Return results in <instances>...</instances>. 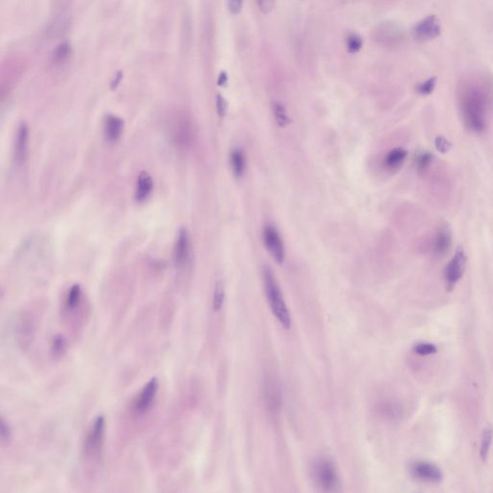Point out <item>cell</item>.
Masks as SVG:
<instances>
[{
	"instance_id": "6da1fadb",
	"label": "cell",
	"mask_w": 493,
	"mask_h": 493,
	"mask_svg": "<svg viewBox=\"0 0 493 493\" xmlns=\"http://www.w3.org/2000/svg\"><path fill=\"white\" fill-rule=\"evenodd\" d=\"M458 102L465 127L482 134L487 127L493 105V84L485 76L463 78L458 88Z\"/></svg>"
},
{
	"instance_id": "8992f818",
	"label": "cell",
	"mask_w": 493,
	"mask_h": 493,
	"mask_svg": "<svg viewBox=\"0 0 493 493\" xmlns=\"http://www.w3.org/2000/svg\"><path fill=\"white\" fill-rule=\"evenodd\" d=\"M159 389V381L154 377L145 384L144 388L137 394L132 404V411L136 416H144L150 413L156 400L157 392Z\"/></svg>"
},
{
	"instance_id": "603a6c76",
	"label": "cell",
	"mask_w": 493,
	"mask_h": 493,
	"mask_svg": "<svg viewBox=\"0 0 493 493\" xmlns=\"http://www.w3.org/2000/svg\"><path fill=\"white\" fill-rule=\"evenodd\" d=\"M492 442L493 428L492 426H487V427L485 428L484 431H483L482 438H481L480 457L481 460L484 463L487 462V458H489Z\"/></svg>"
},
{
	"instance_id": "d590c367",
	"label": "cell",
	"mask_w": 493,
	"mask_h": 493,
	"mask_svg": "<svg viewBox=\"0 0 493 493\" xmlns=\"http://www.w3.org/2000/svg\"><path fill=\"white\" fill-rule=\"evenodd\" d=\"M226 80H228V78H226L225 73H222V75H220V78H219V85H225Z\"/></svg>"
},
{
	"instance_id": "7c38bea8",
	"label": "cell",
	"mask_w": 493,
	"mask_h": 493,
	"mask_svg": "<svg viewBox=\"0 0 493 493\" xmlns=\"http://www.w3.org/2000/svg\"><path fill=\"white\" fill-rule=\"evenodd\" d=\"M37 325L36 312H22L18 323V339L22 348L30 346L35 337Z\"/></svg>"
},
{
	"instance_id": "ac0fdd59",
	"label": "cell",
	"mask_w": 493,
	"mask_h": 493,
	"mask_svg": "<svg viewBox=\"0 0 493 493\" xmlns=\"http://www.w3.org/2000/svg\"><path fill=\"white\" fill-rule=\"evenodd\" d=\"M154 189V181L147 172H143L140 174L137 179L136 191H135V199L139 203L145 201L149 198Z\"/></svg>"
},
{
	"instance_id": "9c48e42d",
	"label": "cell",
	"mask_w": 493,
	"mask_h": 493,
	"mask_svg": "<svg viewBox=\"0 0 493 493\" xmlns=\"http://www.w3.org/2000/svg\"><path fill=\"white\" fill-rule=\"evenodd\" d=\"M453 234L449 226H440L431 236L429 243V253L431 258L441 260L447 255L452 247Z\"/></svg>"
},
{
	"instance_id": "e575fe53",
	"label": "cell",
	"mask_w": 493,
	"mask_h": 493,
	"mask_svg": "<svg viewBox=\"0 0 493 493\" xmlns=\"http://www.w3.org/2000/svg\"><path fill=\"white\" fill-rule=\"evenodd\" d=\"M226 108H228V105H226L225 98L222 96H218L217 97V111H218L219 116L224 117L226 113Z\"/></svg>"
},
{
	"instance_id": "e0dca14e",
	"label": "cell",
	"mask_w": 493,
	"mask_h": 493,
	"mask_svg": "<svg viewBox=\"0 0 493 493\" xmlns=\"http://www.w3.org/2000/svg\"><path fill=\"white\" fill-rule=\"evenodd\" d=\"M125 123L117 116L109 115L105 120V134L108 142L116 143L122 136Z\"/></svg>"
},
{
	"instance_id": "7402d4cb",
	"label": "cell",
	"mask_w": 493,
	"mask_h": 493,
	"mask_svg": "<svg viewBox=\"0 0 493 493\" xmlns=\"http://www.w3.org/2000/svg\"><path fill=\"white\" fill-rule=\"evenodd\" d=\"M71 49L68 43L59 44L51 54V62L54 66L64 65L70 59Z\"/></svg>"
},
{
	"instance_id": "d6986e66",
	"label": "cell",
	"mask_w": 493,
	"mask_h": 493,
	"mask_svg": "<svg viewBox=\"0 0 493 493\" xmlns=\"http://www.w3.org/2000/svg\"><path fill=\"white\" fill-rule=\"evenodd\" d=\"M83 298V291L81 288L80 285H73V287L69 289L68 293H66L65 305H64V308L66 313L75 312L78 307H80L81 303H82Z\"/></svg>"
},
{
	"instance_id": "5bb4252c",
	"label": "cell",
	"mask_w": 493,
	"mask_h": 493,
	"mask_svg": "<svg viewBox=\"0 0 493 493\" xmlns=\"http://www.w3.org/2000/svg\"><path fill=\"white\" fill-rule=\"evenodd\" d=\"M376 38L377 41L384 46L393 48V46H399L403 42L404 31L398 24H394V22H386V24H382L377 30Z\"/></svg>"
},
{
	"instance_id": "9a60e30c",
	"label": "cell",
	"mask_w": 493,
	"mask_h": 493,
	"mask_svg": "<svg viewBox=\"0 0 493 493\" xmlns=\"http://www.w3.org/2000/svg\"><path fill=\"white\" fill-rule=\"evenodd\" d=\"M190 258V238L186 228H181L177 234L174 248V265L183 268L188 263Z\"/></svg>"
},
{
	"instance_id": "4fadbf2b",
	"label": "cell",
	"mask_w": 493,
	"mask_h": 493,
	"mask_svg": "<svg viewBox=\"0 0 493 493\" xmlns=\"http://www.w3.org/2000/svg\"><path fill=\"white\" fill-rule=\"evenodd\" d=\"M29 128L26 123H21L17 130L14 144L15 163L21 167L28 157Z\"/></svg>"
},
{
	"instance_id": "484cf974",
	"label": "cell",
	"mask_w": 493,
	"mask_h": 493,
	"mask_svg": "<svg viewBox=\"0 0 493 493\" xmlns=\"http://www.w3.org/2000/svg\"><path fill=\"white\" fill-rule=\"evenodd\" d=\"M273 114L278 127H285L290 123V118L285 106L280 102L273 103Z\"/></svg>"
},
{
	"instance_id": "52a82bcc",
	"label": "cell",
	"mask_w": 493,
	"mask_h": 493,
	"mask_svg": "<svg viewBox=\"0 0 493 493\" xmlns=\"http://www.w3.org/2000/svg\"><path fill=\"white\" fill-rule=\"evenodd\" d=\"M467 255H465L463 246H458L455 253H454L453 258L446 265L445 273H443L446 289L449 292L453 291L458 283L462 280L465 267H467Z\"/></svg>"
},
{
	"instance_id": "7a4b0ae2",
	"label": "cell",
	"mask_w": 493,
	"mask_h": 493,
	"mask_svg": "<svg viewBox=\"0 0 493 493\" xmlns=\"http://www.w3.org/2000/svg\"><path fill=\"white\" fill-rule=\"evenodd\" d=\"M263 283H265L266 298L274 316L277 318L283 329L290 330L292 320H291L289 310L285 304L282 290L278 287L275 276L269 267L263 269Z\"/></svg>"
},
{
	"instance_id": "1f68e13d",
	"label": "cell",
	"mask_w": 493,
	"mask_h": 493,
	"mask_svg": "<svg viewBox=\"0 0 493 493\" xmlns=\"http://www.w3.org/2000/svg\"><path fill=\"white\" fill-rule=\"evenodd\" d=\"M435 145L436 150L441 154H447L451 149H452V144L450 141H448L445 136H438L435 139Z\"/></svg>"
},
{
	"instance_id": "5b68a950",
	"label": "cell",
	"mask_w": 493,
	"mask_h": 493,
	"mask_svg": "<svg viewBox=\"0 0 493 493\" xmlns=\"http://www.w3.org/2000/svg\"><path fill=\"white\" fill-rule=\"evenodd\" d=\"M170 130L172 141L179 147L187 149L193 144L196 130L194 123L188 115L184 113H177L174 115L170 125Z\"/></svg>"
},
{
	"instance_id": "3957f363",
	"label": "cell",
	"mask_w": 493,
	"mask_h": 493,
	"mask_svg": "<svg viewBox=\"0 0 493 493\" xmlns=\"http://www.w3.org/2000/svg\"><path fill=\"white\" fill-rule=\"evenodd\" d=\"M106 419L103 414L95 418L84 440L82 452L89 463L98 462L105 447Z\"/></svg>"
},
{
	"instance_id": "30bf717a",
	"label": "cell",
	"mask_w": 493,
	"mask_h": 493,
	"mask_svg": "<svg viewBox=\"0 0 493 493\" xmlns=\"http://www.w3.org/2000/svg\"><path fill=\"white\" fill-rule=\"evenodd\" d=\"M441 26L440 19L433 15L427 16L426 18L416 22L413 28V36L416 41L425 43L431 40H435L440 35Z\"/></svg>"
},
{
	"instance_id": "277c9868",
	"label": "cell",
	"mask_w": 493,
	"mask_h": 493,
	"mask_svg": "<svg viewBox=\"0 0 493 493\" xmlns=\"http://www.w3.org/2000/svg\"><path fill=\"white\" fill-rule=\"evenodd\" d=\"M312 478L315 485L321 492H334L339 490V473L330 458H320L313 463Z\"/></svg>"
},
{
	"instance_id": "ba28073f",
	"label": "cell",
	"mask_w": 493,
	"mask_h": 493,
	"mask_svg": "<svg viewBox=\"0 0 493 493\" xmlns=\"http://www.w3.org/2000/svg\"><path fill=\"white\" fill-rule=\"evenodd\" d=\"M411 477L419 482L429 483V484H440L445 479V475L438 465L428 462L411 463L409 467Z\"/></svg>"
},
{
	"instance_id": "cb8c5ba5",
	"label": "cell",
	"mask_w": 493,
	"mask_h": 493,
	"mask_svg": "<svg viewBox=\"0 0 493 493\" xmlns=\"http://www.w3.org/2000/svg\"><path fill=\"white\" fill-rule=\"evenodd\" d=\"M433 159H435V156L428 150L418 152L415 159H414V165H415L418 172H420V174H424V172L429 171L433 163Z\"/></svg>"
},
{
	"instance_id": "83f0119b",
	"label": "cell",
	"mask_w": 493,
	"mask_h": 493,
	"mask_svg": "<svg viewBox=\"0 0 493 493\" xmlns=\"http://www.w3.org/2000/svg\"><path fill=\"white\" fill-rule=\"evenodd\" d=\"M436 78H431L429 80L423 81V82L418 84L416 85V93L420 96H430L433 93L436 87Z\"/></svg>"
},
{
	"instance_id": "f546056e",
	"label": "cell",
	"mask_w": 493,
	"mask_h": 493,
	"mask_svg": "<svg viewBox=\"0 0 493 493\" xmlns=\"http://www.w3.org/2000/svg\"><path fill=\"white\" fill-rule=\"evenodd\" d=\"M346 46L350 53L355 54L359 53L362 48L361 37L354 33L349 34L346 38Z\"/></svg>"
},
{
	"instance_id": "8fae6325",
	"label": "cell",
	"mask_w": 493,
	"mask_h": 493,
	"mask_svg": "<svg viewBox=\"0 0 493 493\" xmlns=\"http://www.w3.org/2000/svg\"><path fill=\"white\" fill-rule=\"evenodd\" d=\"M263 242L270 255L278 265H283L285 258V246L278 229L272 224H268L263 229Z\"/></svg>"
},
{
	"instance_id": "4dcf8cb0",
	"label": "cell",
	"mask_w": 493,
	"mask_h": 493,
	"mask_svg": "<svg viewBox=\"0 0 493 493\" xmlns=\"http://www.w3.org/2000/svg\"><path fill=\"white\" fill-rule=\"evenodd\" d=\"M438 347L431 343H418L413 347V352L421 357L431 356L438 352Z\"/></svg>"
},
{
	"instance_id": "2e32d148",
	"label": "cell",
	"mask_w": 493,
	"mask_h": 493,
	"mask_svg": "<svg viewBox=\"0 0 493 493\" xmlns=\"http://www.w3.org/2000/svg\"><path fill=\"white\" fill-rule=\"evenodd\" d=\"M265 400L268 411L277 413L282 405V391L277 379L267 378L265 384Z\"/></svg>"
},
{
	"instance_id": "44dd1931",
	"label": "cell",
	"mask_w": 493,
	"mask_h": 493,
	"mask_svg": "<svg viewBox=\"0 0 493 493\" xmlns=\"http://www.w3.org/2000/svg\"><path fill=\"white\" fill-rule=\"evenodd\" d=\"M231 166L233 174L236 177H241L245 172L246 155L240 149H234L231 154Z\"/></svg>"
},
{
	"instance_id": "4316f807",
	"label": "cell",
	"mask_w": 493,
	"mask_h": 493,
	"mask_svg": "<svg viewBox=\"0 0 493 493\" xmlns=\"http://www.w3.org/2000/svg\"><path fill=\"white\" fill-rule=\"evenodd\" d=\"M225 303V285L223 282L219 280L216 283L215 289H214L213 301H212V307L214 312H220Z\"/></svg>"
},
{
	"instance_id": "d6a6232c",
	"label": "cell",
	"mask_w": 493,
	"mask_h": 493,
	"mask_svg": "<svg viewBox=\"0 0 493 493\" xmlns=\"http://www.w3.org/2000/svg\"><path fill=\"white\" fill-rule=\"evenodd\" d=\"M256 2L261 13L265 15L272 12L274 6H275V0H256Z\"/></svg>"
},
{
	"instance_id": "836d02e7",
	"label": "cell",
	"mask_w": 493,
	"mask_h": 493,
	"mask_svg": "<svg viewBox=\"0 0 493 493\" xmlns=\"http://www.w3.org/2000/svg\"><path fill=\"white\" fill-rule=\"evenodd\" d=\"M244 0H228V10L231 14H239L242 10Z\"/></svg>"
},
{
	"instance_id": "ffe728a7",
	"label": "cell",
	"mask_w": 493,
	"mask_h": 493,
	"mask_svg": "<svg viewBox=\"0 0 493 493\" xmlns=\"http://www.w3.org/2000/svg\"><path fill=\"white\" fill-rule=\"evenodd\" d=\"M406 157H408V152L405 149L395 147V149L389 150L388 154L384 157V165L391 171H395L402 167V165L406 161Z\"/></svg>"
},
{
	"instance_id": "d4e9b609",
	"label": "cell",
	"mask_w": 493,
	"mask_h": 493,
	"mask_svg": "<svg viewBox=\"0 0 493 493\" xmlns=\"http://www.w3.org/2000/svg\"><path fill=\"white\" fill-rule=\"evenodd\" d=\"M51 355L54 359H61L68 350V341L63 334H56L51 342Z\"/></svg>"
},
{
	"instance_id": "f1b7e54d",
	"label": "cell",
	"mask_w": 493,
	"mask_h": 493,
	"mask_svg": "<svg viewBox=\"0 0 493 493\" xmlns=\"http://www.w3.org/2000/svg\"><path fill=\"white\" fill-rule=\"evenodd\" d=\"M12 436H13V431H12L11 426H10L8 421L2 416L1 420H0V438H1V442L3 445H8L10 441L12 440Z\"/></svg>"
}]
</instances>
